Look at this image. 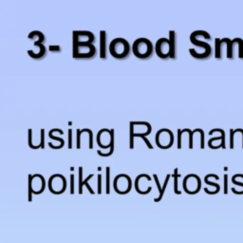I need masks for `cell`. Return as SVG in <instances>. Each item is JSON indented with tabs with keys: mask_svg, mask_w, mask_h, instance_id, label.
Here are the masks:
<instances>
[{
	"mask_svg": "<svg viewBox=\"0 0 243 243\" xmlns=\"http://www.w3.org/2000/svg\"><path fill=\"white\" fill-rule=\"evenodd\" d=\"M152 126L147 122H130L129 123V148H134V138L143 137L151 133Z\"/></svg>",
	"mask_w": 243,
	"mask_h": 243,
	"instance_id": "1",
	"label": "cell"
},
{
	"mask_svg": "<svg viewBox=\"0 0 243 243\" xmlns=\"http://www.w3.org/2000/svg\"><path fill=\"white\" fill-rule=\"evenodd\" d=\"M132 51L136 57L140 59H147L153 54L154 46L147 38L141 37L135 40L132 45Z\"/></svg>",
	"mask_w": 243,
	"mask_h": 243,
	"instance_id": "2",
	"label": "cell"
},
{
	"mask_svg": "<svg viewBox=\"0 0 243 243\" xmlns=\"http://www.w3.org/2000/svg\"><path fill=\"white\" fill-rule=\"evenodd\" d=\"M131 48L127 40L124 38H115L109 44V52L117 59H124L130 53Z\"/></svg>",
	"mask_w": 243,
	"mask_h": 243,
	"instance_id": "3",
	"label": "cell"
},
{
	"mask_svg": "<svg viewBox=\"0 0 243 243\" xmlns=\"http://www.w3.org/2000/svg\"><path fill=\"white\" fill-rule=\"evenodd\" d=\"M73 44V50H72V56L75 59H89L93 57L96 54V48L93 44L89 45H78Z\"/></svg>",
	"mask_w": 243,
	"mask_h": 243,
	"instance_id": "4",
	"label": "cell"
},
{
	"mask_svg": "<svg viewBox=\"0 0 243 243\" xmlns=\"http://www.w3.org/2000/svg\"><path fill=\"white\" fill-rule=\"evenodd\" d=\"M156 144L162 149H168L174 143V134L168 128H162L156 133Z\"/></svg>",
	"mask_w": 243,
	"mask_h": 243,
	"instance_id": "5",
	"label": "cell"
},
{
	"mask_svg": "<svg viewBox=\"0 0 243 243\" xmlns=\"http://www.w3.org/2000/svg\"><path fill=\"white\" fill-rule=\"evenodd\" d=\"M97 143L98 146L102 149H110L111 145H112L115 141H114V128L111 129H106L103 128L101 129L98 134H97Z\"/></svg>",
	"mask_w": 243,
	"mask_h": 243,
	"instance_id": "6",
	"label": "cell"
},
{
	"mask_svg": "<svg viewBox=\"0 0 243 243\" xmlns=\"http://www.w3.org/2000/svg\"><path fill=\"white\" fill-rule=\"evenodd\" d=\"M113 187L118 194L124 195V194L128 193L132 187V182H131L130 177L125 174L118 175L113 181Z\"/></svg>",
	"mask_w": 243,
	"mask_h": 243,
	"instance_id": "7",
	"label": "cell"
},
{
	"mask_svg": "<svg viewBox=\"0 0 243 243\" xmlns=\"http://www.w3.org/2000/svg\"><path fill=\"white\" fill-rule=\"evenodd\" d=\"M67 188V181L64 176L60 174H55L48 179V189L53 194L59 195L64 193Z\"/></svg>",
	"mask_w": 243,
	"mask_h": 243,
	"instance_id": "8",
	"label": "cell"
},
{
	"mask_svg": "<svg viewBox=\"0 0 243 243\" xmlns=\"http://www.w3.org/2000/svg\"><path fill=\"white\" fill-rule=\"evenodd\" d=\"M183 189L188 194H196L201 187V179L195 174H189L183 179Z\"/></svg>",
	"mask_w": 243,
	"mask_h": 243,
	"instance_id": "9",
	"label": "cell"
},
{
	"mask_svg": "<svg viewBox=\"0 0 243 243\" xmlns=\"http://www.w3.org/2000/svg\"><path fill=\"white\" fill-rule=\"evenodd\" d=\"M155 51H156L157 55L162 59H167V58L171 57L172 50L169 39L165 37H162L157 40L156 45H155Z\"/></svg>",
	"mask_w": 243,
	"mask_h": 243,
	"instance_id": "10",
	"label": "cell"
},
{
	"mask_svg": "<svg viewBox=\"0 0 243 243\" xmlns=\"http://www.w3.org/2000/svg\"><path fill=\"white\" fill-rule=\"evenodd\" d=\"M73 36L74 44L78 45H89V44H93L95 40V36L91 31H74L72 32Z\"/></svg>",
	"mask_w": 243,
	"mask_h": 243,
	"instance_id": "11",
	"label": "cell"
},
{
	"mask_svg": "<svg viewBox=\"0 0 243 243\" xmlns=\"http://www.w3.org/2000/svg\"><path fill=\"white\" fill-rule=\"evenodd\" d=\"M31 186H32V194H41L45 190L46 187V181L44 177L40 174L32 175L31 178Z\"/></svg>",
	"mask_w": 243,
	"mask_h": 243,
	"instance_id": "12",
	"label": "cell"
},
{
	"mask_svg": "<svg viewBox=\"0 0 243 243\" xmlns=\"http://www.w3.org/2000/svg\"><path fill=\"white\" fill-rule=\"evenodd\" d=\"M34 46L35 47H38V51H28V53L29 55L31 57L34 58V59H41V58L46 54L47 53V50H46V47L43 45L42 43H39V42H34Z\"/></svg>",
	"mask_w": 243,
	"mask_h": 243,
	"instance_id": "13",
	"label": "cell"
},
{
	"mask_svg": "<svg viewBox=\"0 0 243 243\" xmlns=\"http://www.w3.org/2000/svg\"><path fill=\"white\" fill-rule=\"evenodd\" d=\"M100 57L106 59V32L100 31Z\"/></svg>",
	"mask_w": 243,
	"mask_h": 243,
	"instance_id": "14",
	"label": "cell"
},
{
	"mask_svg": "<svg viewBox=\"0 0 243 243\" xmlns=\"http://www.w3.org/2000/svg\"><path fill=\"white\" fill-rule=\"evenodd\" d=\"M190 41H191L192 44H194V45L203 48L204 50H205V51H206L207 54H208L209 56H210L211 52H212V48H211L210 45H209L208 43H205V42H202V41H201V40H198V38H196L193 34L190 35Z\"/></svg>",
	"mask_w": 243,
	"mask_h": 243,
	"instance_id": "15",
	"label": "cell"
},
{
	"mask_svg": "<svg viewBox=\"0 0 243 243\" xmlns=\"http://www.w3.org/2000/svg\"><path fill=\"white\" fill-rule=\"evenodd\" d=\"M169 42L171 45V50H172V54H171V59H175L176 58V32L174 31H169Z\"/></svg>",
	"mask_w": 243,
	"mask_h": 243,
	"instance_id": "16",
	"label": "cell"
},
{
	"mask_svg": "<svg viewBox=\"0 0 243 243\" xmlns=\"http://www.w3.org/2000/svg\"><path fill=\"white\" fill-rule=\"evenodd\" d=\"M29 39H31V40H34V42H39V43H43L45 41V36L42 32L38 31H31L30 34L28 35Z\"/></svg>",
	"mask_w": 243,
	"mask_h": 243,
	"instance_id": "17",
	"label": "cell"
},
{
	"mask_svg": "<svg viewBox=\"0 0 243 243\" xmlns=\"http://www.w3.org/2000/svg\"><path fill=\"white\" fill-rule=\"evenodd\" d=\"M179 176H181V175L179 174V169L178 168H175L174 173H173V178H174V192H175V194H177V195L182 194V192L179 191V188H178V179H179Z\"/></svg>",
	"mask_w": 243,
	"mask_h": 243,
	"instance_id": "18",
	"label": "cell"
},
{
	"mask_svg": "<svg viewBox=\"0 0 243 243\" xmlns=\"http://www.w3.org/2000/svg\"><path fill=\"white\" fill-rule=\"evenodd\" d=\"M105 192L106 194L110 193V167H105Z\"/></svg>",
	"mask_w": 243,
	"mask_h": 243,
	"instance_id": "19",
	"label": "cell"
},
{
	"mask_svg": "<svg viewBox=\"0 0 243 243\" xmlns=\"http://www.w3.org/2000/svg\"><path fill=\"white\" fill-rule=\"evenodd\" d=\"M170 177H171V175L170 174H167V176H166V178H165V181H164V184H163V186H162V192L160 193V196H159V198H155V202H158V201H160L162 198V197H163V194H164V191H165V189H166V186H167V184H168V182H169V179H170Z\"/></svg>",
	"mask_w": 243,
	"mask_h": 243,
	"instance_id": "20",
	"label": "cell"
},
{
	"mask_svg": "<svg viewBox=\"0 0 243 243\" xmlns=\"http://www.w3.org/2000/svg\"><path fill=\"white\" fill-rule=\"evenodd\" d=\"M182 133H184V132L189 133V148L192 149L193 148V136L197 132V130L194 129L193 131H191L189 128H184V129H182Z\"/></svg>",
	"mask_w": 243,
	"mask_h": 243,
	"instance_id": "21",
	"label": "cell"
},
{
	"mask_svg": "<svg viewBox=\"0 0 243 243\" xmlns=\"http://www.w3.org/2000/svg\"><path fill=\"white\" fill-rule=\"evenodd\" d=\"M114 144H115V143L112 145H111L110 149L108 150V152H104L103 150H97V153H98V155H99V156H101V157H109L114 152Z\"/></svg>",
	"mask_w": 243,
	"mask_h": 243,
	"instance_id": "22",
	"label": "cell"
},
{
	"mask_svg": "<svg viewBox=\"0 0 243 243\" xmlns=\"http://www.w3.org/2000/svg\"><path fill=\"white\" fill-rule=\"evenodd\" d=\"M220 39H218V38H216V40H215V43H216V58H217V59H220L221 58V45H220Z\"/></svg>",
	"mask_w": 243,
	"mask_h": 243,
	"instance_id": "23",
	"label": "cell"
},
{
	"mask_svg": "<svg viewBox=\"0 0 243 243\" xmlns=\"http://www.w3.org/2000/svg\"><path fill=\"white\" fill-rule=\"evenodd\" d=\"M48 137H50L51 139H52V140L57 141V142L60 143V145H61L62 147L65 145V141L63 140L62 138H60V137H57V136H54V135H53V132H52L51 130L50 131V132H48Z\"/></svg>",
	"mask_w": 243,
	"mask_h": 243,
	"instance_id": "24",
	"label": "cell"
},
{
	"mask_svg": "<svg viewBox=\"0 0 243 243\" xmlns=\"http://www.w3.org/2000/svg\"><path fill=\"white\" fill-rule=\"evenodd\" d=\"M83 167H79V194H83Z\"/></svg>",
	"mask_w": 243,
	"mask_h": 243,
	"instance_id": "25",
	"label": "cell"
},
{
	"mask_svg": "<svg viewBox=\"0 0 243 243\" xmlns=\"http://www.w3.org/2000/svg\"><path fill=\"white\" fill-rule=\"evenodd\" d=\"M31 178L32 175H29V201H32V186H31Z\"/></svg>",
	"mask_w": 243,
	"mask_h": 243,
	"instance_id": "26",
	"label": "cell"
},
{
	"mask_svg": "<svg viewBox=\"0 0 243 243\" xmlns=\"http://www.w3.org/2000/svg\"><path fill=\"white\" fill-rule=\"evenodd\" d=\"M92 177H93V174H90V175H89V177H86V179H85V181L83 182V186H84V185H86V186L87 187V189H89V193H91V194H94V191L92 190V188L90 187V185H89V179H91Z\"/></svg>",
	"mask_w": 243,
	"mask_h": 243,
	"instance_id": "27",
	"label": "cell"
},
{
	"mask_svg": "<svg viewBox=\"0 0 243 243\" xmlns=\"http://www.w3.org/2000/svg\"><path fill=\"white\" fill-rule=\"evenodd\" d=\"M182 129H178V149H182Z\"/></svg>",
	"mask_w": 243,
	"mask_h": 243,
	"instance_id": "28",
	"label": "cell"
},
{
	"mask_svg": "<svg viewBox=\"0 0 243 243\" xmlns=\"http://www.w3.org/2000/svg\"><path fill=\"white\" fill-rule=\"evenodd\" d=\"M67 139H69V149L72 148V129H69V132H67Z\"/></svg>",
	"mask_w": 243,
	"mask_h": 243,
	"instance_id": "29",
	"label": "cell"
},
{
	"mask_svg": "<svg viewBox=\"0 0 243 243\" xmlns=\"http://www.w3.org/2000/svg\"><path fill=\"white\" fill-rule=\"evenodd\" d=\"M234 130L230 129V148L233 149L234 148Z\"/></svg>",
	"mask_w": 243,
	"mask_h": 243,
	"instance_id": "30",
	"label": "cell"
},
{
	"mask_svg": "<svg viewBox=\"0 0 243 243\" xmlns=\"http://www.w3.org/2000/svg\"><path fill=\"white\" fill-rule=\"evenodd\" d=\"M70 194H74V175H70Z\"/></svg>",
	"mask_w": 243,
	"mask_h": 243,
	"instance_id": "31",
	"label": "cell"
},
{
	"mask_svg": "<svg viewBox=\"0 0 243 243\" xmlns=\"http://www.w3.org/2000/svg\"><path fill=\"white\" fill-rule=\"evenodd\" d=\"M237 43L239 44V58L243 59V40L239 38V41L237 42Z\"/></svg>",
	"mask_w": 243,
	"mask_h": 243,
	"instance_id": "32",
	"label": "cell"
},
{
	"mask_svg": "<svg viewBox=\"0 0 243 243\" xmlns=\"http://www.w3.org/2000/svg\"><path fill=\"white\" fill-rule=\"evenodd\" d=\"M204 182H205L207 184H210V185H212V186H215L216 187V189L217 191H220V185H218V184H217V183H215V182H209L208 181V179H207V177H205L204 178Z\"/></svg>",
	"mask_w": 243,
	"mask_h": 243,
	"instance_id": "33",
	"label": "cell"
},
{
	"mask_svg": "<svg viewBox=\"0 0 243 243\" xmlns=\"http://www.w3.org/2000/svg\"><path fill=\"white\" fill-rule=\"evenodd\" d=\"M50 51L53 52H59L61 51V48L58 45H51L50 46Z\"/></svg>",
	"mask_w": 243,
	"mask_h": 243,
	"instance_id": "34",
	"label": "cell"
},
{
	"mask_svg": "<svg viewBox=\"0 0 243 243\" xmlns=\"http://www.w3.org/2000/svg\"><path fill=\"white\" fill-rule=\"evenodd\" d=\"M153 177H154L155 182H156L157 187H158V189H159V192L161 193V192H162V186H161V184H160V182H159V179H158L157 174H154V175H153Z\"/></svg>",
	"mask_w": 243,
	"mask_h": 243,
	"instance_id": "35",
	"label": "cell"
},
{
	"mask_svg": "<svg viewBox=\"0 0 243 243\" xmlns=\"http://www.w3.org/2000/svg\"><path fill=\"white\" fill-rule=\"evenodd\" d=\"M141 138H142V139L143 140V142L145 143V144L147 145V147H148L149 149H153V148H154V147H153V145L151 144V143L149 142V140H148L146 137H145V136H143V137H141Z\"/></svg>",
	"mask_w": 243,
	"mask_h": 243,
	"instance_id": "36",
	"label": "cell"
},
{
	"mask_svg": "<svg viewBox=\"0 0 243 243\" xmlns=\"http://www.w3.org/2000/svg\"><path fill=\"white\" fill-rule=\"evenodd\" d=\"M102 193V175L98 174V194Z\"/></svg>",
	"mask_w": 243,
	"mask_h": 243,
	"instance_id": "37",
	"label": "cell"
},
{
	"mask_svg": "<svg viewBox=\"0 0 243 243\" xmlns=\"http://www.w3.org/2000/svg\"><path fill=\"white\" fill-rule=\"evenodd\" d=\"M228 193V175H224V194Z\"/></svg>",
	"mask_w": 243,
	"mask_h": 243,
	"instance_id": "38",
	"label": "cell"
}]
</instances>
